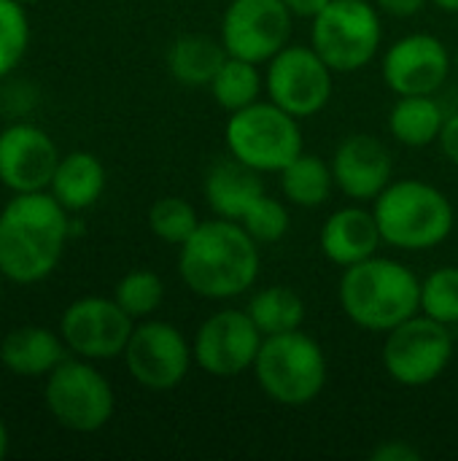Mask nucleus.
Wrapping results in <instances>:
<instances>
[{
  "instance_id": "f257e3e1",
  "label": "nucleus",
  "mask_w": 458,
  "mask_h": 461,
  "mask_svg": "<svg viewBox=\"0 0 458 461\" xmlns=\"http://www.w3.org/2000/svg\"><path fill=\"white\" fill-rule=\"evenodd\" d=\"M67 208L49 192H22L0 211V273L13 284H38L62 259L70 221Z\"/></svg>"
},
{
  "instance_id": "f03ea898",
  "label": "nucleus",
  "mask_w": 458,
  "mask_h": 461,
  "mask_svg": "<svg viewBox=\"0 0 458 461\" xmlns=\"http://www.w3.org/2000/svg\"><path fill=\"white\" fill-rule=\"evenodd\" d=\"M259 243L240 221L208 219L178 246V273L189 292L205 300H235L259 278Z\"/></svg>"
},
{
  "instance_id": "7ed1b4c3",
  "label": "nucleus",
  "mask_w": 458,
  "mask_h": 461,
  "mask_svg": "<svg viewBox=\"0 0 458 461\" xmlns=\"http://www.w3.org/2000/svg\"><path fill=\"white\" fill-rule=\"evenodd\" d=\"M337 300L351 324L367 332H389L421 313V281L408 265L375 254L343 267Z\"/></svg>"
},
{
  "instance_id": "20e7f679",
  "label": "nucleus",
  "mask_w": 458,
  "mask_h": 461,
  "mask_svg": "<svg viewBox=\"0 0 458 461\" xmlns=\"http://www.w3.org/2000/svg\"><path fill=\"white\" fill-rule=\"evenodd\" d=\"M373 213L383 243L400 251L437 249L456 227V211L448 194L421 178L391 181L373 200Z\"/></svg>"
},
{
  "instance_id": "39448f33",
  "label": "nucleus",
  "mask_w": 458,
  "mask_h": 461,
  "mask_svg": "<svg viewBox=\"0 0 458 461\" xmlns=\"http://www.w3.org/2000/svg\"><path fill=\"white\" fill-rule=\"evenodd\" d=\"M327 354L302 330L270 335L254 362L259 389L283 408H305L327 386Z\"/></svg>"
},
{
  "instance_id": "423d86ee",
  "label": "nucleus",
  "mask_w": 458,
  "mask_h": 461,
  "mask_svg": "<svg viewBox=\"0 0 458 461\" xmlns=\"http://www.w3.org/2000/svg\"><path fill=\"white\" fill-rule=\"evenodd\" d=\"M224 143L229 157L265 173H281L305 151L300 119L275 105L273 100H256L229 113L224 127Z\"/></svg>"
},
{
  "instance_id": "0eeeda50",
  "label": "nucleus",
  "mask_w": 458,
  "mask_h": 461,
  "mask_svg": "<svg viewBox=\"0 0 458 461\" xmlns=\"http://www.w3.org/2000/svg\"><path fill=\"white\" fill-rule=\"evenodd\" d=\"M310 22V46L335 73L362 70L381 51V8L370 0H332Z\"/></svg>"
},
{
  "instance_id": "6e6552de",
  "label": "nucleus",
  "mask_w": 458,
  "mask_h": 461,
  "mask_svg": "<svg viewBox=\"0 0 458 461\" xmlns=\"http://www.w3.org/2000/svg\"><path fill=\"white\" fill-rule=\"evenodd\" d=\"M454 351L456 340L451 327L427 313H416L386 332L381 359L394 384L421 389L435 384L448 370Z\"/></svg>"
},
{
  "instance_id": "1a4fd4ad",
  "label": "nucleus",
  "mask_w": 458,
  "mask_h": 461,
  "mask_svg": "<svg viewBox=\"0 0 458 461\" xmlns=\"http://www.w3.org/2000/svg\"><path fill=\"white\" fill-rule=\"evenodd\" d=\"M43 400L59 427L81 435L103 429L116 408L111 384L84 357L65 359L46 375Z\"/></svg>"
},
{
  "instance_id": "9d476101",
  "label": "nucleus",
  "mask_w": 458,
  "mask_h": 461,
  "mask_svg": "<svg viewBox=\"0 0 458 461\" xmlns=\"http://www.w3.org/2000/svg\"><path fill=\"white\" fill-rule=\"evenodd\" d=\"M332 89L335 70L319 57L313 46H283L267 62V97L300 122L321 113L332 100Z\"/></svg>"
},
{
  "instance_id": "9b49d317",
  "label": "nucleus",
  "mask_w": 458,
  "mask_h": 461,
  "mask_svg": "<svg viewBox=\"0 0 458 461\" xmlns=\"http://www.w3.org/2000/svg\"><path fill=\"white\" fill-rule=\"evenodd\" d=\"M124 365L135 384L151 392H170L184 384L194 362L192 346L170 321L143 319L124 348Z\"/></svg>"
},
{
  "instance_id": "f8f14e48",
  "label": "nucleus",
  "mask_w": 458,
  "mask_h": 461,
  "mask_svg": "<svg viewBox=\"0 0 458 461\" xmlns=\"http://www.w3.org/2000/svg\"><path fill=\"white\" fill-rule=\"evenodd\" d=\"M294 14L283 0H229L221 16V43L229 57L267 65L292 38Z\"/></svg>"
},
{
  "instance_id": "ddd939ff",
  "label": "nucleus",
  "mask_w": 458,
  "mask_h": 461,
  "mask_svg": "<svg viewBox=\"0 0 458 461\" xmlns=\"http://www.w3.org/2000/svg\"><path fill=\"white\" fill-rule=\"evenodd\" d=\"M132 330L135 319L113 297H81L70 303L59 319L65 346L89 362L121 357Z\"/></svg>"
},
{
  "instance_id": "4468645a",
  "label": "nucleus",
  "mask_w": 458,
  "mask_h": 461,
  "mask_svg": "<svg viewBox=\"0 0 458 461\" xmlns=\"http://www.w3.org/2000/svg\"><path fill=\"white\" fill-rule=\"evenodd\" d=\"M265 335L251 321L248 311H216L208 316L192 343L194 362L213 378H235L254 370Z\"/></svg>"
},
{
  "instance_id": "2eb2a0df",
  "label": "nucleus",
  "mask_w": 458,
  "mask_h": 461,
  "mask_svg": "<svg viewBox=\"0 0 458 461\" xmlns=\"http://www.w3.org/2000/svg\"><path fill=\"white\" fill-rule=\"evenodd\" d=\"M451 68H454L451 49L429 32H413L394 41L383 51V62H381L383 81L397 97L435 95L448 81Z\"/></svg>"
},
{
  "instance_id": "dca6fc26",
  "label": "nucleus",
  "mask_w": 458,
  "mask_h": 461,
  "mask_svg": "<svg viewBox=\"0 0 458 461\" xmlns=\"http://www.w3.org/2000/svg\"><path fill=\"white\" fill-rule=\"evenodd\" d=\"M59 151L35 124H11L0 132V181L13 194L49 189Z\"/></svg>"
},
{
  "instance_id": "f3484780",
  "label": "nucleus",
  "mask_w": 458,
  "mask_h": 461,
  "mask_svg": "<svg viewBox=\"0 0 458 461\" xmlns=\"http://www.w3.org/2000/svg\"><path fill=\"white\" fill-rule=\"evenodd\" d=\"M329 165H332L335 186L356 203L375 200L391 184V173H394L389 149L378 138L364 132L348 135L335 149Z\"/></svg>"
},
{
  "instance_id": "a211bd4d",
  "label": "nucleus",
  "mask_w": 458,
  "mask_h": 461,
  "mask_svg": "<svg viewBox=\"0 0 458 461\" xmlns=\"http://www.w3.org/2000/svg\"><path fill=\"white\" fill-rule=\"evenodd\" d=\"M324 257L337 267H351L378 254L383 235L373 211L362 205L337 208L321 227L319 235Z\"/></svg>"
},
{
  "instance_id": "6ab92c4d",
  "label": "nucleus",
  "mask_w": 458,
  "mask_h": 461,
  "mask_svg": "<svg viewBox=\"0 0 458 461\" xmlns=\"http://www.w3.org/2000/svg\"><path fill=\"white\" fill-rule=\"evenodd\" d=\"M262 194H265L262 173L243 165L235 157L213 162L205 176V200L211 211L221 219L240 221Z\"/></svg>"
},
{
  "instance_id": "aec40b11",
  "label": "nucleus",
  "mask_w": 458,
  "mask_h": 461,
  "mask_svg": "<svg viewBox=\"0 0 458 461\" xmlns=\"http://www.w3.org/2000/svg\"><path fill=\"white\" fill-rule=\"evenodd\" d=\"M65 340L49 327H16L0 343V362L8 373L19 378L49 375L59 362H65Z\"/></svg>"
},
{
  "instance_id": "412c9836",
  "label": "nucleus",
  "mask_w": 458,
  "mask_h": 461,
  "mask_svg": "<svg viewBox=\"0 0 458 461\" xmlns=\"http://www.w3.org/2000/svg\"><path fill=\"white\" fill-rule=\"evenodd\" d=\"M105 189V167L92 151H70L59 157L49 192L67 211L92 208Z\"/></svg>"
},
{
  "instance_id": "4be33fe9",
  "label": "nucleus",
  "mask_w": 458,
  "mask_h": 461,
  "mask_svg": "<svg viewBox=\"0 0 458 461\" xmlns=\"http://www.w3.org/2000/svg\"><path fill=\"white\" fill-rule=\"evenodd\" d=\"M445 111L432 95H402L389 113V130L408 149H427L440 140Z\"/></svg>"
},
{
  "instance_id": "5701e85b",
  "label": "nucleus",
  "mask_w": 458,
  "mask_h": 461,
  "mask_svg": "<svg viewBox=\"0 0 458 461\" xmlns=\"http://www.w3.org/2000/svg\"><path fill=\"white\" fill-rule=\"evenodd\" d=\"M224 59V43L208 35H181L167 49V70L175 81L186 86H211Z\"/></svg>"
},
{
  "instance_id": "b1692460",
  "label": "nucleus",
  "mask_w": 458,
  "mask_h": 461,
  "mask_svg": "<svg viewBox=\"0 0 458 461\" xmlns=\"http://www.w3.org/2000/svg\"><path fill=\"white\" fill-rule=\"evenodd\" d=\"M278 176H281L283 197L297 208H321L335 189L332 165H327L319 154H308V151H302L294 162H289Z\"/></svg>"
},
{
  "instance_id": "393cba45",
  "label": "nucleus",
  "mask_w": 458,
  "mask_h": 461,
  "mask_svg": "<svg viewBox=\"0 0 458 461\" xmlns=\"http://www.w3.org/2000/svg\"><path fill=\"white\" fill-rule=\"evenodd\" d=\"M246 311L265 338L292 332V330H302V321H305V300L289 286L259 289L251 297Z\"/></svg>"
},
{
  "instance_id": "a878e982",
  "label": "nucleus",
  "mask_w": 458,
  "mask_h": 461,
  "mask_svg": "<svg viewBox=\"0 0 458 461\" xmlns=\"http://www.w3.org/2000/svg\"><path fill=\"white\" fill-rule=\"evenodd\" d=\"M208 89L224 111L235 113L259 100V95L265 89V73L259 70L256 62L227 54L224 65L219 68V73L213 76Z\"/></svg>"
},
{
  "instance_id": "bb28decb",
  "label": "nucleus",
  "mask_w": 458,
  "mask_h": 461,
  "mask_svg": "<svg viewBox=\"0 0 458 461\" xmlns=\"http://www.w3.org/2000/svg\"><path fill=\"white\" fill-rule=\"evenodd\" d=\"M148 227L151 232L170 246H184L192 232L200 227L197 211L184 197H159L148 211Z\"/></svg>"
},
{
  "instance_id": "cd10ccee",
  "label": "nucleus",
  "mask_w": 458,
  "mask_h": 461,
  "mask_svg": "<svg viewBox=\"0 0 458 461\" xmlns=\"http://www.w3.org/2000/svg\"><path fill=\"white\" fill-rule=\"evenodd\" d=\"M113 300L135 319H148L165 300V284L151 270H130L113 289Z\"/></svg>"
},
{
  "instance_id": "c85d7f7f",
  "label": "nucleus",
  "mask_w": 458,
  "mask_h": 461,
  "mask_svg": "<svg viewBox=\"0 0 458 461\" xmlns=\"http://www.w3.org/2000/svg\"><path fill=\"white\" fill-rule=\"evenodd\" d=\"M421 313L440 324H458V267L443 265L421 281Z\"/></svg>"
},
{
  "instance_id": "c756f323",
  "label": "nucleus",
  "mask_w": 458,
  "mask_h": 461,
  "mask_svg": "<svg viewBox=\"0 0 458 461\" xmlns=\"http://www.w3.org/2000/svg\"><path fill=\"white\" fill-rule=\"evenodd\" d=\"M30 46V22L24 3L0 0V78L11 73Z\"/></svg>"
},
{
  "instance_id": "7c9ffc66",
  "label": "nucleus",
  "mask_w": 458,
  "mask_h": 461,
  "mask_svg": "<svg viewBox=\"0 0 458 461\" xmlns=\"http://www.w3.org/2000/svg\"><path fill=\"white\" fill-rule=\"evenodd\" d=\"M240 224L259 246H273L289 232V211L281 200L262 194L240 219Z\"/></svg>"
},
{
  "instance_id": "2f4dec72",
  "label": "nucleus",
  "mask_w": 458,
  "mask_h": 461,
  "mask_svg": "<svg viewBox=\"0 0 458 461\" xmlns=\"http://www.w3.org/2000/svg\"><path fill=\"white\" fill-rule=\"evenodd\" d=\"M370 456L375 461H421V451L413 448L408 440H386Z\"/></svg>"
},
{
  "instance_id": "473e14b6",
  "label": "nucleus",
  "mask_w": 458,
  "mask_h": 461,
  "mask_svg": "<svg viewBox=\"0 0 458 461\" xmlns=\"http://www.w3.org/2000/svg\"><path fill=\"white\" fill-rule=\"evenodd\" d=\"M427 3L429 0H375L381 14H389V16H397V19H408V16L421 14V8Z\"/></svg>"
},
{
  "instance_id": "72a5a7b5",
  "label": "nucleus",
  "mask_w": 458,
  "mask_h": 461,
  "mask_svg": "<svg viewBox=\"0 0 458 461\" xmlns=\"http://www.w3.org/2000/svg\"><path fill=\"white\" fill-rule=\"evenodd\" d=\"M440 149H443V154L454 162L458 167V113L454 116H448L445 119V124H443V132H440Z\"/></svg>"
},
{
  "instance_id": "f704fd0d",
  "label": "nucleus",
  "mask_w": 458,
  "mask_h": 461,
  "mask_svg": "<svg viewBox=\"0 0 458 461\" xmlns=\"http://www.w3.org/2000/svg\"><path fill=\"white\" fill-rule=\"evenodd\" d=\"M297 19H316L332 0H283Z\"/></svg>"
},
{
  "instance_id": "c9c22d12",
  "label": "nucleus",
  "mask_w": 458,
  "mask_h": 461,
  "mask_svg": "<svg viewBox=\"0 0 458 461\" xmlns=\"http://www.w3.org/2000/svg\"><path fill=\"white\" fill-rule=\"evenodd\" d=\"M435 3L437 8H443L445 14H458V0H429Z\"/></svg>"
},
{
  "instance_id": "e433bc0d",
  "label": "nucleus",
  "mask_w": 458,
  "mask_h": 461,
  "mask_svg": "<svg viewBox=\"0 0 458 461\" xmlns=\"http://www.w3.org/2000/svg\"><path fill=\"white\" fill-rule=\"evenodd\" d=\"M5 454H8V429L0 419V459H5Z\"/></svg>"
},
{
  "instance_id": "4c0bfd02",
  "label": "nucleus",
  "mask_w": 458,
  "mask_h": 461,
  "mask_svg": "<svg viewBox=\"0 0 458 461\" xmlns=\"http://www.w3.org/2000/svg\"><path fill=\"white\" fill-rule=\"evenodd\" d=\"M19 3H24V5H27V3H38V0H19Z\"/></svg>"
},
{
  "instance_id": "58836bf2",
  "label": "nucleus",
  "mask_w": 458,
  "mask_h": 461,
  "mask_svg": "<svg viewBox=\"0 0 458 461\" xmlns=\"http://www.w3.org/2000/svg\"><path fill=\"white\" fill-rule=\"evenodd\" d=\"M456 62H458V51H456Z\"/></svg>"
},
{
  "instance_id": "ea45409f",
  "label": "nucleus",
  "mask_w": 458,
  "mask_h": 461,
  "mask_svg": "<svg viewBox=\"0 0 458 461\" xmlns=\"http://www.w3.org/2000/svg\"><path fill=\"white\" fill-rule=\"evenodd\" d=\"M0 276H3V273H0Z\"/></svg>"
}]
</instances>
